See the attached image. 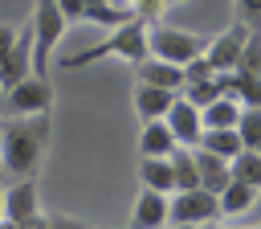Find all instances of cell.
Masks as SVG:
<instances>
[{"label": "cell", "instance_id": "obj_1", "mask_svg": "<svg viewBox=\"0 0 261 229\" xmlns=\"http://www.w3.org/2000/svg\"><path fill=\"white\" fill-rule=\"evenodd\" d=\"M49 114H24V119H0V164L4 176L24 180L41 168V155L49 147Z\"/></svg>", "mask_w": 261, "mask_h": 229}, {"label": "cell", "instance_id": "obj_2", "mask_svg": "<svg viewBox=\"0 0 261 229\" xmlns=\"http://www.w3.org/2000/svg\"><path fill=\"white\" fill-rule=\"evenodd\" d=\"M102 57H122V61H130V65H143V61L151 57V25L135 16V20H126L122 29H114L110 37H102L98 45L77 49V53H65V57H61V70H82V65L102 61Z\"/></svg>", "mask_w": 261, "mask_h": 229}, {"label": "cell", "instance_id": "obj_3", "mask_svg": "<svg viewBox=\"0 0 261 229\" xmlns=\"http://www.w3.org/2000/svg\"><path fill=\"white\" fill-rule=\"evenodd\" d=\"M53 110V82L49 74H29L0 98V119H24V114H49Z\"/></svg>", "mask_w": 261, "mask_h": 229}, {"label": "cell", "instance_id": "obj_4", "mask_svg": "<svg viewBox=\"0 0 261 229\" xmlns=\"http://www.w3.org/2000/svg\"><path fill=\"white\" fill-rule=\"evenodd\" d=\"M204 53H208V41H204L200 33L171 29V25H151V57L188 65V61H196V57H204Z\"/></svg>", "mask_w": 261, "mask_h": 229}, {"label": "cell", "instance_id": "obj_5", "mask_svg": "<svg viewBox=\"0 0 261 229\" xmlns=\"http://www.w3.org/2000/svg\"><path fill=\"white\" fill-rule=\"evenodd\" d=\"M65 25H69V20L61 16L57 0H37V8H33V74H45L49 49L61 41Z\"/></svg>", "mask_w": 261, "mask_h": 229}, {"label": "cell", "instance_id": "obj_6", "mask_svg": "<svg viewBox=\"0 0 261 229\" xmlns=\"http://www.w3.org/2000/svg\"><path fill=\"white\" fill-rule=\"evenodd\" d=\"M220 213V196L208 188H192V192H175L171 196V225H212Z\"/></svg>", "mask_w": 261, "mask_h": 229}, {"label": "cell", "instance_id": "obj_7", "mask_svg": "<svg viewBox=\"0 0 261 229\" xmlns=\"http://www.w3.org/2000/svg\"><path fill=\"white\" fill-rule=\"evenodd\" d=\"M249 33H253V29H249L245 20H232L216 41H208V53H204L208 65H212L216 74L237 70V65H241V53H245V45H249Z\"/></svg>", "mask_w": 261, "mask_h": 229}, {"label": "cell", "instance_id": "obj_8", "mask_svg": "<svg viewBox=\"0 0 261 229\" xmlns=\"http://www.w3.org/2000/svg\"><path fill=\"white\" fill-rule=\"evenodd\" d=\"M167 127H171V135L179 139V147H200V139H204V110L179 94L175 106L167 110Z\"/></svg>", "mask_w": 261, "mask_h": 229}, {"label": "cell", "instance_id": "obj_9", "mask_svg": "<svg viewBox=\"0 0 261 229\" xmlns=\"http://www.w3.org/2000/svg\"><path fill=\"white\" fill-rule=\"evenodd\" d=\"M163 225H171V196L143 188L130 209V229H163Z\"/></svg>", "mask_w": 261, "mask_h": 229}, {"label": "cell", "instance_id": "obj_10", "mask_svg": "<svg viewBox=\"0 0 261 229\" xmlns=\"http://www.w3.org/2000/svg\"><path fill=\"white\" fill-rule=\"evenodd\" d=\"M41 209H37V184H33V176H24V180H16V184L4 188V221L8 225H20V221H29Z\"/></svg>", "mask_w": 261, "mask_h": 229}, {"label": "cell", "instance_id": "obj_11", "mask_svg": "<svg viewBox=\"0 0 261 229\" xmlns=\"http://www.w3.org/2000/svg\"><path fill=\"white\" fill-rule=\"evenodd\" d=\"M175 90H163V86H147V82H139L135 86V114L143 119V123H155V119H167V110L175 106Z\"/></svg>", "mask_w": 261, "mask_h": 229}, {"label": "cell", "instance_id": "obj_12", "mask_svg": "<svg viewBox=\"0 0 261 229\" xmlns=\"http://www.w3.org/2000/svg\"><path fill=\"white\" fill-rule=\"evenodd\" d=\"M135 70H139V82H147V86H163V90H175V94H184V86H188L184 65L163 61V57H147V61L135 65Z\"/></svg>", "mask_w": 261, "mask_h": 229}, {"label": "cell", "instance_id": "obj_13", "mask_svg": "<svg viewBox=\"0 0 261 229\" xmlns=\"http://www.w3.org/2000/svg\"><path fill=\"white\" fill-rule=\"evenodd\" d=\"M175 147H179V139L171 135L167 119L143 123V131H139V155H147V159H171Z\"/></svg>", "mask_w": 261, "mask_h": 229}, {"label": "cell", "instance_id": "obj_14", "mask_svg": "<svg viewBox=\"0 0 261 229\" xmlns=\"http://www.w3.org/2000/svg\"><path fill=\"white\" fill-rule=\"evenodd\" d=\"M220 90L228 98H237L241 106H261V78L257 74H245V70H228V74H216Z\"/></svg>", "mask_w": 261, "mask_h": 229}, {"label": "cell", "instance_id": "obj_15", "mask_svg": "<svg viewBox=\"0 0 261 229\" xmlns=\"http://www.w3.org/2000/svg\"><path fill=\"white\" fill-rule=\"evenodd\" d=\"M196 168H200V188H208V192H224L228 188V180H232V164L228 159H220V155H212V151H204V147H196Z\"/></svg>", "mask_w": 261, "mask_h": 229}, {"label": "cell", "instance_id": "obj_16", "mask_svg": "<svg viewBox=\"0 0 261 229\" xmlns=\"http://www.w3.org/2000/svg\"><path fill=\"white\" fill-rule=\"evenodd\" d=\"M241 102L237 98H228V94H220L212 106H204V131H232L237 123H241Z\"/></svg>", "mask_w": 261, "mask_h": 229}, {"label": "cell", "instance_id": "obj_17", "mask_svg": "<svg viewBox=\"0 0 261 229\" xmlns=\"http://www.w3.org/2000/svg\"><path fill=\"white\" fill-rule=\"evenodd\" d=\"M139 180H143V188H155V192H163V196L175 192L171 159H147V155H143V164H139Z\"/></svg>", "mask_w": 261, "mask_h": 229}, {"label": "cell", "instance_id": "obj_18", "mask_svg": "<svg viewBox=\"0 0 261 229\" xmlns=\"http://www.w3.org/2000/svg\"><path fill=\"white\" fill-rule=\"evenodd\" d=\"M253 204H257V188L232 176L228 188L220 192V213H224V217H241V213H249Z\"/></svg>", "mask_w": 261, "mask_h": 229}, {"label": "cell", "instance_id": "obj_19", "mask_svg": "<svg viewBox=\"0 0 261 229\" xmlns=\"http://www.w3.org/2000/svg\"><path fill=\"white\" fill-rule=\"evenodd\" d=\"M171 172H175V192H192V188H200L196 147H175V151H171Z\"/></svg>", "mask_w": 261, "mask_h": 229}, {"label": "cell", "instance_id": "obj_20", "mask_svg": "<svg viewBox=\"0 0 261 229\" xmlns=\"http://www.w3.org/2000/svg\"><path fill=\"white\" fill-rule=\"evenodd\" d=\"M82 20H86V25H102V29H122L126 20H135V12H130V8H122V4L102 0V4H86Z\"/></svg>", "mask_w": 261, "mask_h": 229}, {"label": "cell", "instance_id": "obj_21", "mask_svg": "<svg viewBox=\"0 0 261 229\" xmlns=\"http://www.w3.org/2000/svg\"><path fill=\"white\" fill-rule=\"evenodd\" d=\"M200 147H204V151H212V155H220V159H228V164L245 151V143H241V131H237V127H232V131H204Z\"/></svg>", "mask_w": 261, "mask_h": 229}, {"label": "cell", "instance_id": "obj_22", "mask_svg": "<svg viewBox=\"0 0 261 229\" xmlns=\"http://www.w3.org/2000/svg\"><path fill=\"white\" fill-rule=\"evenodd\" d=\"M237 131H241V143H245L249 151H261V106H245Z\"/></svg>", "mask_w": 261, "mask_h": 229}, {"label": "cell", "instance_id": "obj_23", "mask_svg": "<svg viewBox=\"0 0 261 229\" xmlns=\"http://www.w3.org/2000/svg\"><path fill=\"white\" fill-rule=\"evenodd\" d=\"M232 176L237 180H245V184H253L257 192H261V151H241L237 159H232Z\"/></svg>", "mask_w": 261, "mask_h": 229}, {"label": "cell", "instance_id": "obj_24", "mask_svg": "<svg viewBox=\"0 0 261 229\" xmlns=\"http://www.w3.org/2000/svg\"><path fill=\"white\" fill-rule=\"evenodd\" d=\"M220 94H224V90H220V82H216V78H204V82H188V86H184V98H188V102H196L200 110H204V106H212Z\"/></svg>", "mask_w": 261, "mask_h": 229}, {"label": "cell", "instance_id": "obj_25", "mask_svg": "<svg viewBox=\"0 0 261 229\" xmlns=\"http://www.w3.org/2000/svg\"><path fill=\"white\" fill-rule=\"evenodd\" d=\"M237 70H245V74H257L261 78V29H253L249 33V45H245V53H241V65Z\"/></svg>", "mask_w": 261, "mask_h": 229}, {"label": "cell", "instance_id": "obj_26", "mask_svg": "<svg viewBox=\"0 0 261 229\" xmlns=\"http://www.w3.org/2000/svg\"><path fill=\"white\" fill-rule=\"evenodd\" d=\"M163 8H167V0H130V12L139 20H147V25H155L163 16Z\"/></svg>", "mask_w": 261, "mask_h": 229}, {"label": "cell", "instance_id": "obj_27", "mask_svg": "<svg viewBox=\"0 0 261 229\" xmlns=\"http://www.w3.org/2000/svg\"><path fill=\"white\" fill-rule=\"evenodd\" d=\"M237 20H245L249 29H261V0H237Z\"/></svg>", "mask_w": 261, "mask_h": 229}, {"label": "cell", "instance_id": "obj_28", "mask_svg": "<svg viewBox=\"0 0 261 229\" xmlns=\"http://www.w3.org/2000/svg\"><path fill=\"white\" fill-rule=\"evenodd\" d=\"M184 74H188V82H204V78H216V70L208 65V57H196V61H188V65H184Z\"/></svg>", "mask_w": 261, "mask_h": 229}, {"label": "cell", "instance_id": "obj_29", "mask_svg": "<svg viewBox=\"0 0 261 229\" xmlns=\"http://www.w3.org/2000/svg\"><path fill=\"white\" fill-rule=\"evenodd\" d=\"M16 45H20V29H12V25H0V57H8Z\"/></svg>", "mask_w": 261, "mask_h": 229}, {"label": "cell", "instance_id": "obj_30", "mask_svg": "<svg viewBox=\"0 0 261 229\" xmlns=\"http://www.w3.org/2000/svg\"><path fill=\"white\" fill-rule=\"evenodd\" d=\"M57 8H61V16H65V20H82L86 0H57Z\"/></svg>", "mask_w": 261, "mask_h": 229}, {"label": "cell", "instance_id": "obj_31", "mask_svg": "<svg viewBox=\"0 0 261 229\" xmlns=\"http://www.w3.org/2000/svg\"><path fill=\"white\" fill-rule=\"evenodd\" d=\"M49 229H86V225L73 217H49Z\"/></svg>", "mask_w": 261, "mask_h": 229}, {"label": "cell", "instance_id": "obj_32", "mask_svg": "<svg viewBox=\"0 0 261 229\" xmlns=\"http://www.w3.org/2000/svg\"><path fill=\"white\" fill-rule=\"evenodd\" d=\"M12 229H49V221L37 213V217H29V221H20V225H12Z\"/></svg>", "mask_w": 261, "mask_h": 229}, {"label": "cell", "instance_id": "obj_33", "mask_svg": "<svg viewBox=\"0 0 261 229\" xmlns=\"http://www.w3.org/2000/svg\"><path fill=\"white\" fill-rule=\"evenodd\" d=\"M0 221H4V184H0Z\"/></svg>", "mask_w": 261, "mask_h": 229}, {"label": "cell", "instance_id": "obj_34", "mask_svg": "<svg viewBox=\"0 0 261 229\" xmlns=\"http://www.w3.org/2000/svg\"><path fill=\"white\" fill-rule=\"evenodd\" d=\"M192 229H220V225H216V221H212V225H192Z\"/></svg>", "mask_w": 261, "mask_h": 229}, {"label": "cell", "instance_id": "obj_35", "mask_svg": "<svg viewBox=\"0 0 261 229\" xmlns=\"http://www.w3.org/2000/svg\"><path fill=\"white\" fill-rule=\"evenodd\" d=\"M110 4H126V0H110Z\"/></svg>", "mask_w": 261, "mask_h": 229}, {"label": "cell", "instance_id": "obj_36", "mask_svg": "<svg viewBox=\"0 0 261 229\" xmlns=\"http://www.w3.org/2000/svg\"><path fill=\"white\" fill-rule=\"evenodd\" d=\"M0 98H4V82H0Z\"/></svg>", "mask_w": 261, "mask_h": 229}, {"label": "cell", "instance_id": "obj_37", "mask_svg": "<svg viewBox=\"0 0 261 229\" xmlns=\"http://www.w3.org/2000/svg\"><path fill=\"white\" fill-rule=\"evenodd\" d=\"M0 180H4V164H0Z\"/></svg>", "mask_w": 261, "mask_h": 229}, {"label": "cell", "instance_id": "obj_38", "mask_svg": "<svg viewBox=\"0 0 261 229\" xmlns=\"http://www.w3.org/2000/svg\"><path fill=\"white\" fill-rule=\"evenodd\" d=\"M167 4H179V0H167Z\"/></svg>", "mask_w": 261, "mask_h": 229}, {"label": "cell", "instance_id": "obj_39", "mask_svg": "<svg viewBox=\"0 0 261 229\" xmlns=\"http://www.w3.org/2000/svg\"><path fill=\"white\" fill-rule=\"evenodd\" d=\"M257 229H261V225H257Z\"/></svg>", "mask_w": 261, "mask_h": 229}]
</instances>
